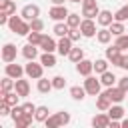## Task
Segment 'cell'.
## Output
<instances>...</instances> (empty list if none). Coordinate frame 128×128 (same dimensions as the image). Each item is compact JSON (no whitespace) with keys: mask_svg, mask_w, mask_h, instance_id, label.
<instances>
[{"mask_svg":"<svg viewBox=\"0 0 128 128\" xmlns=\"http://www.w3.org/2000/svg\"><path fill=\"white\" fill-rule=\"evenodd\" d=\"M8 28H10L14 34H18V36H28V34L32 32L30 22H28V20H24L22 16H16V14H12V16H10V20H8Z\"/></svg>","mask_w":128,"mask_h":128,"instance_id":"6da1fadb","label":"cell"},{"mask_svg":"<svg viewBox=\"0 0 128 128\" xmlns=\"http://www.w3.org/2000/svg\"><path fill=\"white\" fill-rule=\"evenodd\" d=\"M24 70H26V76H28V78H34V80H38V78L44 76V64H42V62L28 60V64L24 66Z\"/></svg>","mask_w":128,"mask_h":128,"instance_id":"7a4b0ae2","label":"cell"},{"mask_svg":"<svg viewBox=\"0 0 128 128\" xmlns=\"http://www.w3.org/2000/svg\"><path fill=\"white\" fill-rule=\"evenodd\" d=\"M100 8H98V0H82V16L84 18H98Z\"/></svg>","mask_w":128,"mask_h":128,"instance_id":"3957f363","label":"cell"},{"mask_svg":"<svg viewBox=\"0 0 128 128\" xmlns=\"http://www.w3.org/2000/svg\"><path fill=\"white\" fill-rule=\"evenodd\" d=\"M102 94H104V96H108V98L112 100V104H120V102L126 98V94H128V92H126V90H122L120 86H108Z\"/></svg>","mask_w":128,"mask_h":128,"instance_id":"277c9868","label":"cell"},{"mask_svg":"<svg viewBox=\"0 0 128 128\" xmlns=\"http://www.w3.org/2000/svg\"><path fill=\"white\" fill-rule=\"evenodd\" d=\"M68 8L64 6V4H54L50 10H48V16L54 20V22H64L66 18H68Z\"/></svg>","mask_w":128,"mask_h":128,"instance_id":"5b68a950","label":"cell"},{"mask_svg":"<svg viewBox=\"0 0 128 128\" xmlns=\"http://www.w3.org/2000/svg\"><path fill=\"white\" fill-rule=\"evenodd\" d=\"M84 88H86V92L90 94V96H98L100 94V88H102V82H100V78H96V76H86V80H84Z\"/></svg>","mask_w":128,"mask_h":128,"instance_id":"8992f818","label":"cell"},{"mask_svg":"<svg viewBox=\"0 0 128 128\" xmlns=\"http://www.w3.org/2000/svg\"><path fill=\"white\" fill-rule=\"evenodd\" d=\"M80 30H82V36H84V38H92V36H96V32H98L96 22H94L92 18H82Z\"/></svg>","mask_w":128,"mask_h":128,"instance_id":"52a82bcc","label":"cell"},{"mask_svg":"<svg viewBox=\"0 0 128 128\" xmlns=\"http://www.w3.org/2000/svg\"><path fill=\"white\" fill-rule=\"evenodd\" d=\"M20 16L30 22V20H34V18H40V8H38L36 4H26V6L20 10Z\"/></svg>","mask_w":128,"mask_h":128,"instance_id":"ba28073f","label":"cell"},{"mask_svg":"<svg viewBox=\"0 0 128 128\" xmlns=\"http://www.w3.org/2000/svg\"><path fill=\"white\" fill-rule=\"evenodd\" d=\"M76 72L80 74V76H90L92 72H94V62L92 60H86V58H82L80 62H76Z\"/></svg>","mask_w":128,"mask_h":128,"instance_id":"9c48e42d","label":"cell"},{"mask_svg":"<svg viewBox=\"0 0 128 128\" xmlns=\"http://www.w3.org/2000/svg\"><path fill=\"white\" fill-rule=\"evenodd\" d=\"M4 72H6L10 78H14V80H18V78H22V74H26V70H24L20 64H16V60H14V62H8L6 68H4Z\"/></svg>","mask_w":128,"mask_h":128,"instance_id":"30bf717a","label":"cell"},{"mask_svg":"<svg viewBox=\"0 0 128 128\" xmlns=\"http://www.w3.org/2000/svg\"><path fill=\"white\" fill-rule=\"evenodd\" d=\"M106 58L108 62H112L114 66H120V60H122V50L114 44V46H108L106 48Z\"/></svg>","mask_w":128,"mask_h":128,"instance_id":"8fae6325","label":"cell"},{"mask_svg":"<svg viewBox=\"0 0 128 128\" xmlns=\"http://www.w3.org/2000/svg\"><path fill=\"white\" fill-rule=\"evenodd\" d=\"M2 60L8 64V62H14L16 60V46L12 42H6L2 46Z\"/></svg>","mask_w":128,"mask_h":128,"instance_id":"7c38bea8","label":"cell"},{"mask_svg":"<svg viewBox=\"0 0 128 128\" xmlns=\"http://www.w3.org/2000/svg\"><path fill=\"white\" fill-rule=\"evenodd\" d=\"M110 116H108V112H100V114H96L94 118H92V126L94 128H108L110 126Z\"/></svg>","mask_w":128,"mask_h":128,"instance_id":"4fadbf2b","label":"cell"},{"mask_svg":"<svg viewBox=\"0 0 128 128\" xmlns=\"http://www.w3.org/2000/svg\"><path fill=\"white\" fill-rule=\"evenodd\" d=\"M72 44H74V42H72L68 36H62V38L58 40V54H60V56H68V54H70V50L74 48Z\"/></svg>","mask_w":128,"mask_h":128,"instance_id":"5bb4252c","label":"cell"},{"mask_svg":"<svg viewBox=\"0 0 128 128\" xmlns=\"http://www.w3.org/2000/svg\"><path fill=\"white\" fill-rule=\"evenodd\" d=\"M40 48L44 50V52H56L58 50V42L52 38V36H42V42H40Z\"/></svg>","mask_w":128,"mask_h":128,"instance_id":"9a60e30c","label":"cell"},{"mask_svg":"<svg viewBox=\"0 0 128 128\" xmlns=\"http://www.w3.org/2000/svg\"><path fill=\"white\" fill-rule=\"evenodd\" d=\"M112 32H110V28L108 26H100L98 28V32H96V40L100 42V44H108L110 40H112Z\"/></svg>","mask_w":128,"mask_h":128,"instance_id":"2e32d148","label":"cell"},{"mask_svg":"<svg viewBox=\"0 0 128 128\" xmlns=\"http://www.w3.org/2000/svg\"><path fill=\"white\" fill-rule=\"evenodd\" d=\"M38 48H40V46L28 42L26 46H22V56H24L26 60H36V58H38Z\"/></svg>","mask_w":128,"mask_h":128,"instance_id":"e0dca14e","label":"cell"},{"mask_svg":"<svg viewBox=\"0 0 128 128\" xmlns=\"http://www.w3.org/2000/svg\"><path fill=\"white\" fill-rule=\"evenodd\" d=\"M96 22H98V26H110V24L114 22V14H112L110 10H100Z\"/></svg>","mask_w":128,"mask_h":128,"instance_id":"ac0fdd59","label":"cell"},{"mask_svg":"<svg viewBox=\"0 0 128 128\" xmlns=\"http://www.w3.org/2000/svg\"><path fill=\"white\" fill-rule=\"evenodd\" d=\"M14 90H16V92H18L22 98H26V96L30 94V82H28V80H24V78H18V80H16Z\"/></svg>","mask_w":128,"mask_h":128,"instance_id":"d6986e66","label":"cell"},{"mask_svg":"<svg viewBox=\"0 0 128 128\" xmlns=\"http://www.w3.org/2000/svg\"><path fill=\"white\" fill-rule=\"evenodd\" d=\"M14 86H16V80L14 78H10L8 74L0 80V94H6V92H12L14 90Z\"/></svg>","mask_w":128,"mask_h":128,"instance_id":"ffe728a7","label":"cell"},{"mask_svg":"<svg viewBox=\"0 0 128 128\" xmlns=\"http://www.w3.org/2000/svg\"><path fill=\"white\" fill-rule=\"evenodd\" d=\"M20 98H22V96H20L16 90H12V92H6V94H0V102H6V104H10V106H16Z\"/></svg>","mask_w":128,"mask_h":128,"instance_id":"44dd1931","label":"cell"},{"mask_svg":"<svg viewBox=\"0 0 128 128\" xmlns=\"http://www.w3.org/2000/svg\"><path fill=\"white\" fill-rule=\"evenodd\" d=\"M52 32H54V36L62 38V36H68V32H70V26L66 24V20H64V22H56V24H54V28H52Z\"/></svg>","mask_w":128,"mask_h":128,"instance_id":"7402d4cb","label":"cell"},{"mask_svg":"<svg viewBox=\"0 0 128 128\" xmlns=\"http://www.w3.org/2000/svg\"><path fill=\"white\" fill-rule=\"evenodd\" d=\"M110 106H112V100H110L108 96H104V94H98V96H96V108H98V110L108 112Z\"/></svg>","mask_w":128,"mask_h":128,"instance_id":"603a6c76","label":"cell"},{"mask_svg":"<svg viewBox=\"0 0 128 128\" xmlns=\"http://www.w3.org/2000/svg\"><path fill=\"white\" fill-rule=\"evenodd\" d=\"M32 118H34V114H22V116H18L16 120H14V126L16 128H28L30 124H32Z\"/></svg>","mask_w":128,"mask_h":128,"instance_id":"cb8c5ba5","label":"cell"},{"mask_svg":"<svg viewBox=\"0 0 128 128\" xmlns=\"http://www.w3.org/2000/svg\"><path fill=\"white\" fill-rule=\"evenodd\" d=\"M108 116H110V120H120V118H124V108L120 104H112L108 108Z\"/></svg>","mask_w":128,"mask_h":128,"instance_id":"d4e9b609","label":"cell"},{"mask_svg":"<svg viewBox=\"0 0 128 128\" xmlns=\"http://www.w3.org/2000/svg\"><path fill=\"white\" fill-rule=\"evenodd\" d=\"M40 62L44 64V68H54V66H56V56H54V52H44V54L40 56Z\"/></svg>","mask_w":128,"mask_h":128,"instance_id":"484cf974","label":"cell"},{"mask_svg":"<svg viewBox=\"0 0 128 128\" xmlns=\"http://www.w3.org/2000/svg\"><path fill=\"white\" fill-rule=\"evenodd\" d=\"M118 78L114 76V72H110V70H106V72H102L100 74V82H102V86H114V82H116Z\"/></svg>","mask_w":128,"mask_h":128,"instance_id":"4316f807","label":"cell"},{"mask_svg":"<svg viewBox=\"0 0 128 128\" xmlns=\"http://www.w3.org/2000/svg\"><path fill=\"white\" fill-rule=\"evenodd\" d=\"M38 92H42V94H48L50 90H54V86H52V80H48V78H38Z\"/></svg>","mask_w":128,"mask_h":128,"instance_id":"83f0119b","label":"cell"},{"mask_svg":"<svg viewBox=\"0 0 128 128\" xmlns=\"http://www.w3.org/2000/svg\"><path fill=\"white\" fill-rule=\"evenodd\" d=\"M86 88L84 86H72L70 88V96H72V100H84L86 98Z\"/></svg>","mask_w":128,"mask_h":128,"instance_id":"f1b7e54d","label":"cell"},{"mask_svg":"<svg viewBox=\"0 0 128 128\" xmlns=\"http://www.w3.org/2000/svg\"><path fill=\"white\" fill-rule=\"evenodd\" d=\"M50 116V110H48V106H38L36 108V112H34V120L36 122H46V118Z\"/></svg>","mask_w":128,"mask_h":128,"instance_id":"f546056e","label":"cell"},{"mask_svg":"<svg viewBox=\"0 0 128 128\" xmlns=\"http://www.w3.org/2000/svg\"><path fill=\"white\" fill-rule=\"evenodd\" d=\"M0 12H6V14H16V4L12 0H0Z\"/></svg>","mask_w":128,"mask_h":128,"instance_id":"4dcf8cb0","label":"cell"},{"mask_svg":"<svg viewBox=\"0 0 128 128\" xmlns=\"http://www.w3.org/2000/svg\"><path fill=\"white\" fill-rule=\"evenodd\" d=\"M80 14H76V12H70L68 14V18H66V24L70 26V28H80Z\"/></svg>","mask_w":128,"mask_h":128,"instance_id":"1f68e13d","label":"cell"},{"mask_svg":"<svg viewBox=\"0 0 128 128\" xmlns=\"http://www.w3.org/2000/svg\"><path fill=\"white\" fill-rule=\"evenodd\" d=\"M108 28H110V32H112L114 36H120V34H124V32H126V28H124V22H118V20H114V22H112Z\"/></svg>","mask_w":128,"mask_h":128,"instance_id":"d6a6232c","label":"cell"},{"mask_svg":"<svg viewBox=\"0 0 128 128\" xmlns=\"http://www.w3.org/2000/svg\"><path fill=\"white\" fill-rule=\"evenodd\" d=\"M94 70H96V74L106 72V70H108V58H98V60H94Z\"/></svg>","mask_w":128,"mask_h":128,"instance_id":"836d02e7","label":"cell"},{"mask_svg":"<svg viewBox=\"0 0 128 128\" xmlns=\"http://www.w3.org/2000/svg\"><path fill=\"white\" fill-rule=\"evenodd\" d=\"M68 58L76 64V62H80V60L84 58V50H82V48H72V50H70V54H68Z\"/></svg>","mask_w":128,"mask_h":128,"instance_id":"e575fe53","label":"cell"},{"mask_svg":"<svg viewBox=\"0 0 128 128\" xmlns=\"http://www.w3.org/2000/svg\"><path fill=\"white\" fill-rule=\"evenodd\" d=\"M114 20H118V22H126V20H128V6L118 8V10L114 12Z\"/></svg>","mask_w":128,"mask_h":128,"instance_id":"d590c367","label":"cell"},{"mask_svg":"<svg viewBox=\"0 0 128 128\" xmlns=\"http://www.w3.org/2000/svg\"><path fill=\"white\" fill-rule=\"evenodd\" d=\"M42 36H44L42 32H36V30H32V32H30L26 38H28V42H30V44H36V46H40V42H42Z\"/></svg>","mask_w":128,"mask_h":128,"instance_id":"8d00e7d4","label":"cell"},{"mask_svg":"<svg viewBox=\"0 0 128 128\" xmlns=\"http://www.w3.org/2000/svg\"><path fill=\"white\" fill-rule=\"evenodd\" d=\"M122 52L124 50H128V34H120V36H116V42H114Z\"/></svg>","mask_w":128,"mask_h":128,"instance_id":"74e56055","label":"cell"},{"mask_svg":"<svg viewBox=\"0 0 128 128\" xmlns=\"http://www.w3.org/2000/svg\"><path fill=\"white\" fill-rule=\"evenodd\" d=\"M52 86H54V90H64L66 78H64V76H54V78H52Z\"/></svg>","mask_w":128,"mask_h":128,"instance_id":"f35d334b","label":"cell"},{"mask_svg":"<svg viewBox=\"0 0 128 128\" xmlns=\"http://www.w3.org/2000/svg\"><path fill=\"white\" fill-rule=\"evenodd\" d=\"M56 116H58V120H60V126H66V124H70V112H64V110H60V112H56Z\"/></svg>","mask_w":128,"mask_h":128,"instance_id":"ab89813d","label":"cell"},{"mask_svg":"<svg viewBox=\"0 0 128 128\" xmlns=\"http://www.w3.org/2000/svg\"><path fill=\"white\" fill-rule=\"evenodd\" d=\"M44 124H46V128H58V126H60V120H58V116H56V114H50V116L46 118V122H44Z\"/></svg>","mask_w":128,"mask_h":128,"instance_id":"60d3db41","label":"cell"},{"mask_svg":"<svg viewBox=\"0 0 128 128\" xmlns=\"http://www.w3.org/2000/svg\"><path fill=\"white\" fill-rule=\"evenodd\" d=\"M30 28L36 30V32H42V30H44V20H42V18H34V20H30Z\"/></svg>","mask_w":128,"mask_h":128,"instance_id":"b9f144b4","label":"cell"},{"mask_svg":"<svg viewBox=\"0 0 128 128\" xmlns=\"http://www.w3.org/2000/svg\"><path fill=\"white\" fill-rule=\"evenodd\" d=\"M80 36H82V30H80V28H70L68 38H70L72 42H78V40H80Z\"/></svg>","mask_w":128,"mask_h":128,"instance_id":"7bdbcfd3","label":"cell"},{"mask_svg":"<svg viewBox=\"0 0 128 128\" xmlns=\"http://www.w3.org/2000/svg\"><path fill=\"white\" fill-rule=\"evenodd\" d=\"M22 108H24V112H26V114H34L38 106H34L32 102H24V104H22Z\"/></svg>","mask_w":128,"mask_h":128,"instance_id":"ee69618b","label":"cell"},{"mask_svg":"<svg viewBox=\"0 0 128 128\" xmlns=\"http://www.w3.org/2000/svg\"><path fill=\"white\" fill-rule=\"evenodd\" d=\"M118 86H120L122 90H126V92H128V74H126V76H122V78H118Z\"/></svg>","mask_w":128,"mask_h":128,"instance_id":"f6af8a7d","label":"cell"},{"mask_svg":"<svg viewBox=\"0 0 128 128\" xmlns=\"http://www.w3.org/2000/svg\"><path fill=\"white\" fill-rule=\"evenodd\" d=\"M120 68L128 70V54H122V60H120Z\"/></svg>","mask_w":128,"mask_h":128,"instance_id":"bcb514c9","label":"cell"},{"mask_svg":"<svg viewBox=\"0 0 128 128\" xmlns=\"http://www.w3.org/2000/svg\"><path fill=\"white\" fill-rule=\"evenodd\" d=\"M122 128H128V118H124V120H122Z\"/></svg>","mask_w":128,"mask_h":128,"instance_id":"7dc6e473","label":"cell"},{"mask_svg":"<svg viewBox=\"0 0 128 128\" xmlns=\"http://www.w3.org/2000/svg\"><path fill=\"white\" fill-rule=\"evenodd\" d=\"M66 0H52V4H64Z\"/></svg>","mask_w":128,"mask_h":128,"instance_id":"c3c4849f","label":"cell"},{"mask_svg":"<svg viewBox=\"0 0 128 128\" xmlns=\"http://www.w3.org/2000/svg\"><path fill=\"white\" fill-rule=\"evenodd\" d=\"M70 2H74V4H78V2H82V0H70Z\"/></svg>","mask_w":128,"mask_h":128,"instance_id":"681fc988","label":"cell"}]
</instances>
